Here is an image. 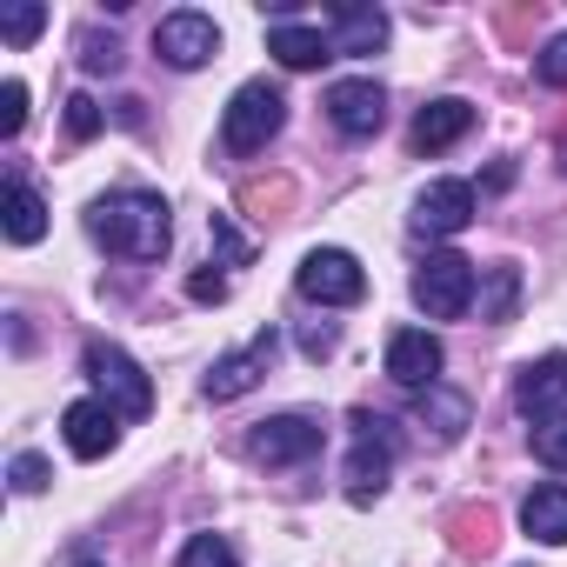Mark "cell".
I'll use <instances>...</instances> for the list:
<instances>
[{
  "label": "cell",
  "instance_id": "6da1fadb",
  "mask_svg": "<svg viewBox=\"0 0 567 567\" xmlns=\"http://www.w3.org/2000/svg\"><path fill=\"white\" fill-rule=\"evenodd\" d=\"M87 234H94L107 254H127V260H161V254H167V240H174V220H167V200H161V194L121 187V194L94 200Z\"/></svg>",
  "mask_w": 567,
  "mask_h": 567
},
{
  "label": "cell",
  "instance_id": "7a4b0ae2",
  "mask_svg": "<svg viewBox=\"0 0 567 567\" xmlns=\"http://www.w3.org/2000/svg\"><path fill=\"white\" fill-rule=\"evenodd\" d=\"M280 121H288L280 87H274V81H247V87L227 101V114H220V147H227V154H260V147L280 134Z\"/></svg>",
  "mask_w": 567,
  "mask_h": 567
},
{
  "label": "cell",
  "instance_id": "3957f363",
  "mask_svg": "<svg viewBox=\"0 0 567 567\" xmlns=\"http://www.w3.org/2000/svg\"><path fill=\"white\" fill-rule=\"evenodd\" d=\"M388 467H394V427H388L381 414L354 408V454H348V474H341V481H348V501H354V507L381 501Z\"/></svg>",
  "mask_w": 567,
  "mask_h": 567
},
{
  "label": "cell",
  "instance_id": "277c9868",
  "mask_svg": "<svg viewBox=\"0 0 567 567\" xmlns=\"http://www.w3.org/2000/svg\"><path fill=\"white\" fill-rule=\"evenodd\" d=\"M414 301L434 315V321H461L474 308V260L461 254H427L414 267Z\"/></svg>",
  "mask_w": 567,
  "mask_h": 567
},
{
  "label": "cell",
  "instance_id": "5b68a950",
  "mask_svg": "<svg viewBox=\"0 0 567 567\" xmlns=\"http://www.w3.org/2000/svg\"><path fill=\"white\" fill-rule=\"evenodd\" d=\"M87 374H94V388H101V401L121 414V421H141L147 408H154V388H147V374L121 354V348H107V341H87Z\"/></svg>",
  "mask_w": 567,
  "mask_h": 567
},
{
  "label": "cell",
  "instance_id": "8992f818",
  "mask_svg": "<svg viewBox=\"0 0 567 567\" xmlns=\"http://www.w3.org/2000/svg\"><path fill=\"white\" fill-rule=\"evenodd\" d=\"M295 280H301V295L321 301V308H354L368 295V274H361V260L348 247H315Z\"/></svg>",
  "mask_w": 567,
  "mask_h": 567
},
{
  "label": "cell",
  "instance_id": "52a82bcc",
  "mask_svg": "<svg viewBox=\"0 0 567 567\" xmlns=\"http://www.w3.org/2000/svg\"><path fill=\"white\" fill-rule=\"evenodd\" d=\"M247 454L260 467H301V461L321 454V421H308V414H274V421H260V434L247 441Z\"/></svg>",
  "mask_w": 567,
  "mask_h": 567
},
{
  "label": "cell",
  "instance_id": "ba28073f",
  "mask_svg": "<svg viewBox=\"0 0 567 567\" xmlns=\"http://www.w3.org/2000/svg\"><path fill=\"white\" fill-rule=\"evenodd\" d=\"M154 54L167 61V68H207L214 54H220V28L207 21V14H194V8H181V14H167L161 28H154Z\"/></svg>",
  "mask_w": 567,
  "mask_h": 567
},
{
  "label": "cell",
  "instance_id": "9c48e42d",
  "mask_svg": "<svg viewBox=\"0 0 567 567\" xmlns=\"http://www.w3.org/2000/svg\"><path fill=\"white\" fill-rule=\"evenodd\" d=\"M274 354H280V334L267 328V334H254L240 354L214 361V374H207V401H240V394H254V388H260V374L274 368Z\"/></svg>",
  "mask_w": 567,
  "mask_h": 567
},
{
  "label": "cell",
  "instance_id": "30bf717a",
  "mask_svg": "<svg viewBox=\"0 0 567 567\" xmlns=\"http://www.w3.org/2000/svg\"><path fill=\"white\" fill-rule=\"evenodd\" d=\"M328 121H334L341 134L368 141V134H381V121H388V94H381L374 81H334V87H328Z\"/></svg>",
  "mask_w": 567,
  "mask_h": 567
},
{
  "label": "cell",
  "instance_id": "8fae6325",
  "mask_svg": "<svg viewBox=\"0 0 567 567\" xmlns=\"http://www.w3.org/2000/svg\"><path fill=\"white\" fill-rule=\"evenodd\" d=\"M474 220V187L467 181H434L414 200V234H461Z\"/></svg>",
  "mask_w": 567,
  "mask_h": 567
},
{
  "label": "cell",
  "instance_id": "7c38bea8",
  "mask_svg": "<svg viewBox=\"0 0 567 567\" xmlns=\"http://www.w3.org/2000/svg\"><path fill=\"white\" fill-rule=\"evenodd\" d=\"M61 427H68V447H74L81 461H101V454H114V441H121V414H114L107 401H74V408L61 414Z\"/></svg>",
  "mask_w": 567,
  "mask_h": 567
},
{
  "label": "cell",
  "instance_id": "4fadbf2b",
  "mask_svg": "<svg viewBox=\"0 0 567 567\" xmlns=\"http://www.w3.org/2000/svg\"><path fill=\"white\" fill-rule=\"evenodd\" d=\"M388 374H394L401 388H434V374H441V341H434L427 328H401V334L388 341Z\"/></svg>",
  "mask_w": 567,
  "mask_h": 567
},
{
  "label": "cell",
  "instance_id": "5bb4252c",
  "mask_svg": "<svg viewBox=\"0 0 567 567\" xmlns=\"http://www.w3.org/2000/svg\"><path fill=\"white\" fill-rule=\"evenodd\" d=\"M514 401H520V414H534V421H540V414H560V401H567V354H540V361H527Z\"/></svg>",
  "mask_w": 567,
  "mask_h": 567
},
{
  "label": "cell",
  "instance_id": "9a60e30c",
  "mask_svg": "<svg viewBox=\"0 0 567 567\" xmlns=\"http://www.w3.org/2000/svg\"><path fill=\"white\" fill-rule=\"evenodd\" d=\"M474 127V107L467 101H427L421 114H414V154H441V147H454L461 134Z\"/></svg>",
  "mask_w": 567,
  "mask_h": 567
},
{
  "label": "cell",
  "instance_id": "2e32d148",
  "mask_svg": "<svg viewBox=\"0 0 567 567\" xmlns=\"http://www.w3.org/2000/svg\"><path fill=\"white\" fill-rule=\"evenodd\" d=\"M267 54H274L280 68L308 74V68L334 61V41H328V34H315V28H295V21H274V28H267Z\"/></svg>",
  "mask_w": 567,
  "mask_h": 567
},
{
  "label": "cell",
  "instance_id": "e0dca14e",
  "mask_svg": "<svg viewBox=\"0 0 567 567\" xmlns=\"http://www.w3.org/2000/svg\"><path fill=\"white\" fill-rule=\"evenodd\" d=\"M388 48V14L381 8H334V54H381Z\"/></svg>",
  "mask_w": 567,
  "mask_h": 567
},
{
  "label": "cell",
  "instance_id": "ac0fdd59",
  "mask_svg": "<svg viewBox=\"0 0 567 567\" xmlns=\"http://www.w3.org/2000/svg\"><path fill=\"white\" fill-rule=\"evenodd\" d=\"M520 527L534 534V540H547V547H567V487H534L527 501H520Z\"/></svg>",
  "mask_w": 567,
  "mask_h": 567
},
{
  "label": "cell",
  "instance_id": "d6986e66",
  "mask_svg": "<svg viewBox=\"0 0 567 567\" xmlns=\"http://www.w3.org/2000/svg\"><path fill=\"white\" fill-rule=\"evenodd\" d=\"M414 421L421 427H434V441H461V427H467V394H454V388H421V401H414Z\"/></svg>",
  "mask_w": 567,
  "mask_h": 567
},
{
  "label": "cell",
  "instance_id": "ffe728a7",
  "mask_svg": "<svg viewBox=\"0 0 567 567\" xmlns=\"http://www.w3.org/2000/svg\"><path fill=\"white\" fill-rule=\"evenodd\" d=\"M240 207L254 220H288L295 214V181L288 174H254V181H240Z\"/></svg>",
  "mask_w": 567,
  "mask_h": 567
},
{
  "label": "cell",
  "instance_id": "44dd1931",
  "mask_svg": "<svg viewBox=\"0 0 567 567\" xmlns=\"http://www.w3.org/2000/svg\"><path fill=\"white\" fill-rule=\"evenodd\" d=\"M41 234H48V200H41L28 181H14V187H8V240H14V247H34Z\"/></svg>",
  "mask_w": 567,
  "mask_h": 567
},
{
  "label": "cell",
  "instance_id": "7402d4cb",
  "mask_svg": "<svg viewBox=\"0 0 567 567\" xmlns=\"http://www.w3.org/2000/svg\"><path fill=\"white\" fill-rule=\"evenodd\" d=\"M447 534H454V554L461 560H481V554H494V507H454L447 514Z\"/></svg>",
  "mask_w": 567,
  "mask_h": 567
},
{
  "label": "cell",
  "instance_id": "603a6c76",
  "mask_svg": "<svg viewBox=\"0 0 567 567\" xmlns=\"http://www.w3.org/2000/svg\"><path fill=\"white\" fill-rule=\"evenodd\" d=\"M527 441H534V461H540V467L567 474V408H560V414H540Z\"/></svg>",
  "mask_w": 567,
  "mask_h": 567
},
{
  "label": "cell",
  "instance_id": "cb8c5ba5",
  "mask_svg": "<svg viewBox=\"0 0 567 567\" xmlns=\"http://www.w3.org/2000/svg\"><path fill=\"white\" fill-rule=\"evenodd\" d=\"M514 301H520V267H487V308H481V321H514Z\"/></svg>",
  "mask_w": 567,
  "mask_h": 567
},
{
  "label": "cell",
  "instance_id": "d4e9b609",
  "mask_svg": "<svg viewBox=\"0 0 567 567\" xmlns=\"http://www.w3.org/2000/svg\"><path fill=\"white\" fill-rule=\"evenodd\" d=\"M41 28H48V8H41V0H21V8H0V34H8V48H28Z\"/></svg>",
  "mask_w": 567,
  "mask_h": 567
},
{
  "label": "cell",
  "instance_id": "484cf974",
  "mask_svg": "<svg viewBox=\"0 0 567 567\" xmlns=\"http://www.w3.org/2000/svg\"><path fill=\"white\" fill-rule=\"evenodd\" d=\"M181 567H240V554H234L227 534H194V540L181 547Z\"/></svg>",
  "mask_w": 567,
  "mask_h": 567
},
{
  "label": "cell",
  "instance_id": "4316f807",
  "mask_svg": "<svg viewBox=\"0 0 567 567\" xmlns=\"http://www.w3.org/2000/svg\"><path fill=\"white\" fill-rule=\"evenodd\" d=\"M207 234H214V254H220L227 267H247V260H254V240H247V234H234V220H227V214H214V220H207Z\"/></svg>",
  "mask_w": 567,
  "mask_h": 567
},
{
  "label": "cell",
  "instance_id": "83f0119b",
  "mask_svg": "<svg viewBox=\"0 0 567 567\" xmlns=\"http://www.w3.org/2000/svg\"><path fill=\"white\" fill-rule=\"evenodd\" d=\"M101 127H107L101 101H94V94H74V101H68V141H94Z\"/></svg>",
  "mask_w": 567,
  "mask_h": 567
},
{
  "label": "cell",
  "instance_id": "f1b7e54d",
  "mask_svg": "<svg viewBox=\"0 0 567 567\" xmlns=\"http://www.w3.org/2000/svg\"><path fill=\"white\" fill-rule=\"evenodd\" d=\"M8 481H14V494H41V487L54 481V467H48L41 454H14V467H8Z\"/></svg>",
  "mask_w": 567,
  "mask_h": 567
},
{
  "label": "cell",
  "instance_id": "f546056e",
  "mask_svg": "<svg viewBox=\"0 0 567 567\" xmlns=\"http://www.w3.org/2000/svg\"><path fill=\"white\" fill-rule=\"evenodd\" d=\"M21 121H28V87L21 81H8V87H0V134H21Z\"/></svg>",
  "mask_w": 567,
  "mask_h": 567
},
{
  "label": "cell",
  "instance_id": "4dcf8cb0",
  "mask_svg": "<svg viewBox=\"0 0 567 567\" xmlns=\"http://www.w3.org/2000/svg\"><path fill=\"white\" fill-rule=\"evenodd\" d=\"M81 68H87V74H114V68H121V48L101 41V34H87V41H81Z\"/></svg>",
  "mask_w": 567,
  "mask_h": 567
},
{
  "label": "cell",
  "instance_id": "1f68e13d",
  "mask_svg": "<svg viewBox=\"0 0 567 567\" xmlns=\"http://www.w3.org/2000/svg\"><path fill=\"white\" fill-rule=\"evenodd\" d=\"M534 74H540L547 87H567V34H554V41H547V54L534 61Z\"/></svg>",
  "mask_w": 567,
  "mask_h": 567
},
{
  "label": "cell",
  "instance_id": "d6a6232c",
  "mask_svg": "<svg viewBox=\"0 0 567 567\" xmlns=\"http://www.w3.org/2000/svg\"><path fill=\"white\" fill-rule=\"evenodd\" d=\"M187 295H194V301H200V308H214V301H227V280H220V274H207V267H200V274H187Z\"/></svg>",
  "mask_w": 567,
  "mask_h": 567
},
{
  "label": "cell",
  "instance_id": "836d02e7",
  "mask_svg": "<svg viewBox=\"0 0 567 567\" xmlns=\"http://www.w3.org/2000/svg\"><path fill=\"white\" fill-rule=\"evenodd\" d=\"M301 354H308V361H321V354H334V328H328V321H315V328H301Z\"/></svg>",
  "mask_w": 567,
  "mask_h": 567
},
{
  "label": "cell",
  "instance_id": "e575fe53",
  "mask_svg": "<svg viewBox=\"0 0 567 567\" xmlns=\"http://www.w3.org/2000/svg\"><path fill=\"white\" fill-rule=\"evenodd\" d=\"M87 567H94V560H87Z\"/></svg>",
  "mask_w": 567,
  "mask_h": 567
}]
</instances>
